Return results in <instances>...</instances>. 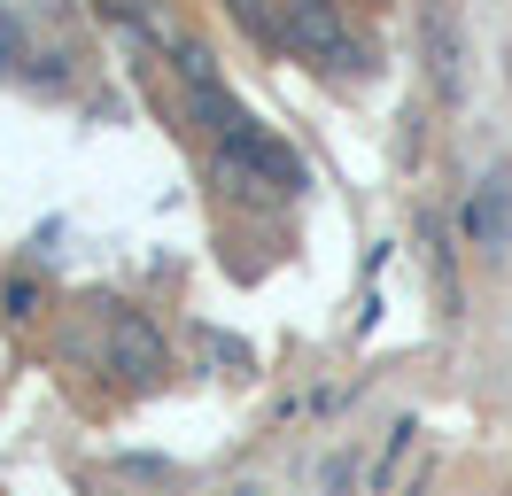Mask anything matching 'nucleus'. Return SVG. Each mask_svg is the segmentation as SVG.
I'll use <instances>...</instances> for the list:
<instances>
[{
	"label": "nucleus",
	"instance_id": "nucleus-1",
	"mask_svg": "<svg viewBox=\"0 0 512 496\" xmlns=\"http://www.w3.org/2000/svg\"><path fill=\"white\" fill-rule=\"evenodd\" d=\"M225 171H233V186H241V194H256V186H280V194H295V186H303L295 148H288V140H272V132H256V124L225 132Z\"/></svg>",
	"mask_w": 512,
	"mask_h": 496
},
{
	"label": "nucleus",
	"instance_id": "nucleus-2",
	"mask_svg": "<svg viewBox=\"0 0 512 496\" xmlns=\"http://www.w3.org/2000/svg\"><path fill=\"white\" fill-rule=\"evenodd\" d=\"M288 47L303 62H319V70H350L357 62V39H350V24H342V8L334 0H288Z\"/></svg>",
	"mask_w": 512,
	"mask_h": 496
},
{
	"label": "nucleus",
	"instance_id": "nucleus-3",
	"mask_svg": "<svg viewBox=\"0 0 512 496\" xmlns=\"http://www.w3.org/2000/svg\"><path fill=\"white\" fill-rule=\"evenodd\" d=\"M419 62H427L435 101H466V39H458V16H450L443 0L419 8Z\"/></svg>",
	"mask_w": 512,
	"mask_h": 496
},
{
	"label": "nucleus",
	"instance_id": "nucleus-4",
	"mask_svg": "<svg viewBox=\"0 0 512 496\" xmlns=\"http://www.w3.org/2000/svg\"><path fill=\"white\" fill-rule=\"evenodd\" d=\"M109 357H117V372H125V380H163V372H171L163 334L140 318V310H117V318H109Z\"/></svg>",
	"mask_w": 512,
	"mask_h": 496
},
{
	"label": "nucleus",
	"instance_id": "nucleus-5",
	"mask_svg": "<svg viewBox=\"0 0 512 496\" xmlns=\"http://www.w3.org/2000/svg\"><path fill=\"white\" fill-rule=\"evenodd\" d=\"M466 241L474 248H505L512 241V171H489L466 202Z\"/></svg>",
	"mask_w": 512,
	"mask_h": 496
},
{
	"label": "nucleus",
	"instance_id": "nucleus-6",
	"mask_svg": "<svg viewBox=\"0 0 512 496\" xmlns=\"http://www.w3.org/2000/svg\"><path fill=\"white\" fill-rule=\"evenodd\" d=\"M0 78H39V55H32V39H24V24L0 8Z\"/></svg>",
	"mask_w": 512,
	"mask_h": 496
}]
</instances>
